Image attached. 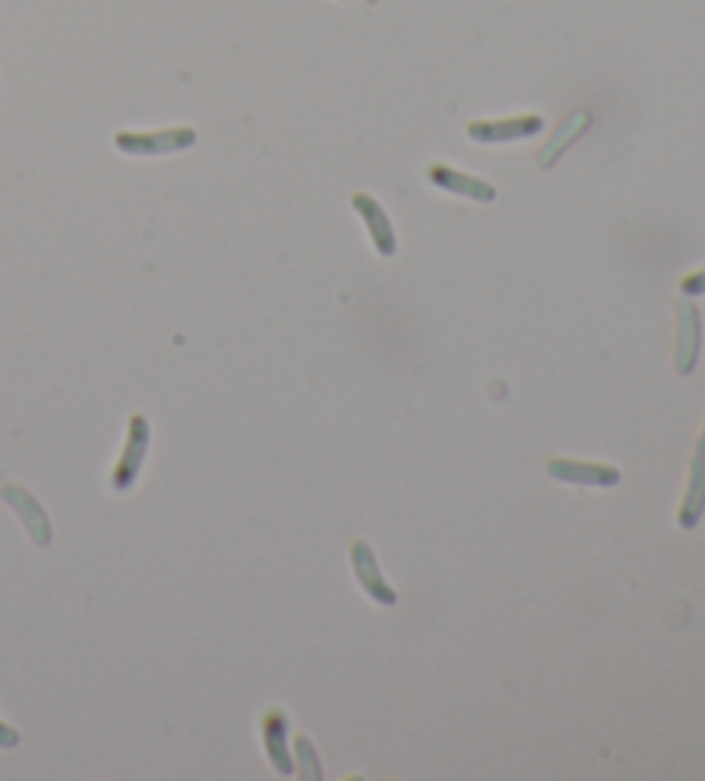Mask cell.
<instances>
[{"mask_svg": "<svg viewBox=\"0 0 705 781\" xmlns=\"http://www.w3.org/2000/svg\"><path fill=\"white\" fill-rule=\"evenodd\" d=\"M351 207H355L359 217L365 221L375 252H379L382 259L396 256V231H393V221H390L386 207H382V204H379L375 197H369V194H355V197H351Z\"/></svg>", "mask_w": 705, "mask_h": 781, "instance_id": "30bf717a", "label": "cell"}, {"mask_svg": "<svg viewBox=\"0 0 705 781\" xmlns=\"http://www.w3.org/2000/svg\"><path fill=\"white\" fill-rule=\"evenodd\" d=\"M348 554H351V572H355L359 585L369 592V600L379 603V606H396V589L386 582V575H382L379 558L372 554V544L355 538L348 548Z\"/></svg>", "mask_w": 705, "mask_h": 781, "instance_id": "277c9868", "label": "cell"}, {"mask_svg": "<svg viewBox=\"0 0 705 781\" xmlns=\"http://www.w3.org/2000/svg\"><path fill=\"white\" fill-rule=\"evenodd\" d=\"M290 747L297 751L293 764H297V774H300L303 781H320V778H324V768H320L317 747H313V740H310V737L297 733V737L290 740Z\"/></svg>", "mask_w": 705, "mask_h": 781, "instance_id": "4fadbf2b", "label": "cell"}, {"mask_svg": "<svg viewBox=\"0 0 705 781\" xmlns=\"http://www.w3.org/2000/svg\"><path fill=\"white\" fill-rule=\"evenodd\" d=\"M682 293L685 296H702L705 293V269H695L682 279Z\"/></svg>", "mask_w": 705, "mask_h": 781, "instance_id": "5bb4252c", "label": "cell"}, {"mask_svg": "<svg viewBox=\"0 0 705 781\" xmlns=\"http://www.w3.org/2000/svg\"><path fill=\"white\" fill-rule=\"evenodd\" d=\"M702 352V314L695 303H678V341H675V372L692 376Z\"/></svg>", "mask_w": 705, "mask_h": 781, "instance_id": "ba28073f", "label": "cell"}, {"mask_svg": "<svg viewBox=\"0 0 705 781\" xmlns=\"http://www.w3.org/2000/svg\"><path fill=\"white\" fill-rule=\"evenodd\" d=\"M0 496H4V503L21 517V527L28 530L31 544H39V548L52 544V520H49L45 507L39 503L35 496H31V492H28L24 486H18V482L0 486Z\"/></svg>", "mask_w": 705, "mask_h": 781, "instance_id": "5b68a950", "label": "cell"}, {"mask_svg": "<svg viewBox=\"0 0 705 781\" xmlns=\"http://www.w3.org/2000/svg\"><path fill=\"white\" fill-rule=\"evenodd\" d=\"M262 747H266L269 764H272L282 778L297 774L293 751H290V716H286L282 709H269V712L262 716Z\"/></svg>", "mask_w": 705, "mask_h": 781, "instance_id": "52a82bcc", "label": "cell"}, {"mask_svg": "<svg viewBox=\"0 0 705 781\" xmlns=\"http://www.w3.org/2000/svg\"><path fill=\"white\" fill-rule=\"evenodd\" d=\"M427 179H431V186H437V190L452 194V197H465V200H475V204H493L496 200V186L493 183L478 179V176H468V173H458L452 166L434 163L427 169Z\"/></svg>", "mask_w": 705, "mask_h": 781, "instance_id": "9c48e42d", "label": "cell"}, {"mask_svg": "<svg viewBox=\"0 0 705 781\" xmlns=\"http://www.w3.org/2000/svg\"><path fill=\"white\" fill-rule=\"evenodd\" d=\"M698 451L705 455V427H702V437H698Z\"/></svg>", "mask_w": 705, "mask_h": 781, "instance_id": "2e32d148", "label": "cell"}, {"mask_svg": "<svg viewBox=\"0 0 705 781\" xmlns=\"http://www.w3.org/2000/svg\"><path fill=\"white\" fill-rule=\"evenodd\" d=\"M148 445H152V424L148 417L135 414L127 420V434H124V448L114 461V472H111V489L114 492H132L138 476H142V465H145V455H148Z\"/></svg>", "mask_w": 705, "mask_h": 781, "instance_id": "6da1fadb", "label": "cell"}, {"mask_svg": "<svg viewBox=\"0 0 705 781\" xmlns=\"http://www.w3.org/2000/svg\"><path fill=\"white\" fill-rule=\"evenodd\" d=\"M18 740H21V733L0 720V747H18Z\"/></svg>", "mask_w": 705, "mask_h": 781, "instance_id": "9a60e30c", "label": "cell"}, {"mask_svg": "<svg viewBox=\"0 0 705 781\" xmlns=\"http://www.w3.org/2000/svg\"><path fill=\"white\" fill-rule=\"evenodd\" d=\"M117 152L132 159H155V155H173L197 145L194 128H163V132H117L114 135Z\"/></svg>", "mask_w": 705, "mask_h": 781, "instance_id": "7a4b0ae2", "label": "cell"}, {"mask_svg": "<svg viewBox=\"0 0 705 781\" xmlns=\"http://www.w3.org/2000/svg\"><path fill=\"white\" fill-rule=\"evenodd\" d=\"M702 513H705V455L698 451L692 458V468H688V492H685L682 507H678V527L682 530L698 527Z\"/></svg>", "mask_w": 705, "mask_h": 781, "instance_id": "7c38bea8", "label": "cell"}, {"mask_svg": "<svg viewBox=\"0 0 705 781\" xmlns=\"http://www.w3.org/2000/svg\"><path fill=\"white\" fill-rule=\"evenodd\" d=\"M589 124H592V111H571L561 124H558V132L548 138V145H543L540 152H537V163H540V169H551L558 159H561V152L571 145V142H579L585 132H589Z\"/></svg>", "mask_w": 705, "mask_h": 781, "instance_id": "8fae6325", "label": "cell"}, {"mask_svg": "<svg viewBox=\"0 0 705 781\" xmlns=\"http://www.w3.org/2000/svg\"><path fill=\"white\" fill-rule=\"evenodd\" d=\"M543 132V117L540 114H520V117H506V121H471L468 124V138L478 145H506V142H523Z\"/></svg>", "mask_w": 705, "mask_h": 781, "instance_id": "8992f818", "label": "cell"}, {"mask_svg": "<svg viewBox=\"0 0 705 781\" xmlns=\"http://www.w3.org/2000/svg\"><path fill=\"white\" fill-rule=\"evenodd\" d=\"M548 476L554 482L585 486V489H613L623 479L620 468L605 465V461H585V458H551L548 461Z\"/></svg>", "mask_w": 705, "mask_h": 781, "instance_id": "3957f363", "label": "cell"}]
</instances>
